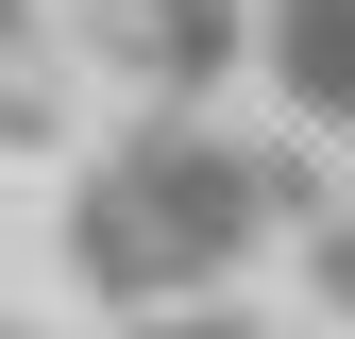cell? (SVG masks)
Wrapping results in <instances>:
<instances>
[{
  "label": "cell",
  "mask_w": 355,
  "mask_h": 339,
  "mask_svg": "<svg viewBox=\"0 0 355 339\" xmlns=\"http://www.w3.org/2000/svg\"><path fill=\"white\" fill-rule=\"evenodd\" d=\"M304 339H322V322H304Z\"/></svg>",
  "instance_id": "3957f363"
},
{
  "label": "cell",
  "mask_w": 355,
  "mask_h": 339,
  "mask_svg": "<svg viewBox=\"0 0 355 339\" xmlns=\"http://www.w3.org/2000/svg\"><path fill=\"white\" fill-rule=\"evenodd\" d=\"M271 102L288 136H355V0H271Z\"/></svg>",
  "instance_id": "7a4b0ae2"
},
{
  "label": "cell",
  "mask_w": 355,
  "mask_h": 339,
  "mask_svg": "<svg viewBox=\"0 0 355 339\" xmlns=\"http://www.w3.org/2000/svg\"><path fill=\"white\" fill-rule=\"evenodd\" d=\"M68 102H85V34H68V0H0V153H51Z\"/></svg>",
  "instance_id": "6da1fadb"
}]
</instances>
